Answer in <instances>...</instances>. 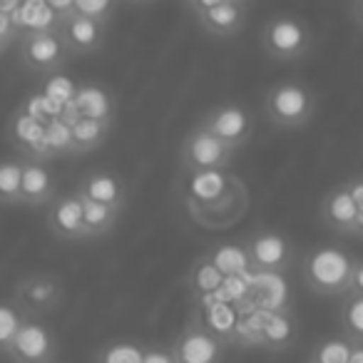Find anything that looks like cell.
<instances>
[{
  "instance_id": "cell-1",
  "label": "cell",
  "mask_w": 363,
  "mask_h": 363,
  "mask_svg": "<svg viewBox=\"0 0 363 363\" xmlns=\"http://www.w3.org/2000/svg\"><path fill=\"white\" fill-rule=\"evenodd\" d=\"M356 257L336 244H321L303 254L301 279L318 296H346L351 289Z\"/></svg>"
},
{
  "instance_id": "cell-2",
  "label": "cell",
  "mask_w": 363,
  "mask_h": 363,
  "mask_svg": "<svg viewBox=\"0 0 363 363\" xmlns=\"http://www.w3.org/2000/svg\"><path fill=\"white\" fill-rule=\"evenodd\" d=\"M318 97L306 82H274L264 95V115L277 130H301L313 120Z\"/></svg>"
},
{
  "instance_id": "cell-3",
  "label": "cell",
  "mask_w": 363,
  "mask_h": 363,
  "mask_svg": "<svg viewBox=\"0 0 363 363\" xmlns=\"http://www.w3.org/2000/svg\"><path fill=\"white\" fill-rule=\"evenodd\" d=\"M313 30L294 13H277L262 28V50L277 62H298L311 52Z\"/></svg>"
},
{
  "instance_id": "cell-4",
  "label": "cell",
  "mask_w": 363,
  "mask_h": 363,
  "mask_svg": "<svg viewBox=\"0 0 363 363\" xmlns=\"http://www.w3.org/2000/svg\"><path fill=\"white\" fill-rule=\"evenodd\" d=\"M182 8L207 35L219 40L237 38L247 28L252 13V3L247 0H187Z\"/></svg>"
},
{
  "instance_id": "cell-5",
  "label": "cell",
  "mask_w": 363,
  "mask_h": 363,
  "mask_svg": "<svg viewBox=\"0 0 363 363\" xmlns=\"http://www.w3.org/2000/svg\"><path fill=\"white\" fill-rule=\"evenodd\" d=\"M249 189L239 177H234L232 187L222 194L219 199L207 204H197V202H184L189 219H192L197 227L209 229V232H222L229 229L234 224H239L244 219V214L249 212Z\"/></svg>"
},
{
  "instance_id": "cell-6",
  "label": "cell",
  "mask_w": 363,
  "mask_h": 363,
  "mask_svg": "<svg viewBox=\"0 0 363 363\" xmlns=\"http://www.w3.org/2000/svg\"><path fill=\"white\" fill-rule=\"evenodd\" d=\"M234 155H237V152H234L232 147H227L222 140H217L212 132L204 130V127L197 122V125L187 132V137L182 140L179 167H182V172L229 169Z\"/></svg>"
},
{
  "instance_id": "cell-7",
  "label": "cell",
  "mask_w": 363,
  "mask_h": 363,
  "mask_svg": "<svg viewBox=\"0 0 363 363\" xmlns=\"http://www.w3.org/2000/svg\"><path fill=\"white\" fill-rule=\"evenodd\" d=\"M249 252L252 272L259 274H286L296 259L291 239L277 229H257L244 239Z\"/></svg>"
},
{
  "instance_id": "cell-8",
  "label": "cell",
  "mask_w": 363,
  "mask_h": 363,
  "mask_svg": "<svg viewBox=\"0 0 363 363\" xmlns=\"http://www.w3.org/2000/svg\"><path fill=\"white\" fill-rule=\"evenodd\" d=\"M13 301L21 306L26 316L40 318L45 313L55 311L65 301V286H62L60 277L50 272H33L18 281L16 298Z\"/></svg>"
},
{
  "instance_id": "cell-9",
  "label": "cell",
  "mask_w": 363,
  "mask_h": 363,
  "mask_svg": "<svg viewBox=\"0 0 363 363\" xmlns=\"http://www.w3.org/2000/svg\"><path fill=\"white\" fill-rule=\"evenodd\" d=\"M224 346L227 343L214 336L197 316L184 323L169 348L177 363H224Z\"/></svg>"
},
{
  "instance_id": "cell-10",
  "label": "cell",
  "mask_w": 363,
  "mask_h": 363,
  "mask_svg": "<svg viewBox=\"0 0 363 363\" xmlns=\"http://www.w3.org/2000/svg\"><path fill=\"white\" fill-rule=\"evenodd\" d=\"M6 358L11 363H55L57 338L48 323L40 318L26 316L21 331L16 333Z\"/></svg>"
},
{
  "instance_id": "cell-11",
  "label": "cell",
  "mask_w": 363,
  "mask_h": 363,
  "mask_svg": "<svg viewBox=\"0 0 363 363\" xmlns=\"http://www.w3.org/2000/svg\"><path fill=\"white\" fill-rule=\"evenodd\" d=\"M199 125L212 132L217 140H222L227 147H232L234 152L249 145L254 135L252 112L239 102H222V105L212 107L207 115H202Z\"/></svg>"
},
{
  "instance_id": "cell-12",
  "label": "cell",
  "mask_w": 363,
  "mask_h": 363,
  "mask_svg": "<svg viewBox=\"0 0 363 363\" xmlns=\"http://www.w3.org/2000/svg\"><path fill=\"white\" fill-rule=\"evenodd\" d=\"M18 48H21V65L33 75H50L62 70L70 60V52L57 30L23 35Z\"/></svg>"
},
{
  "instance_id": "cell-13",
  "label": "cell",
  "mask_w": 363,
  "mask_h": 363,
  "mask_svg": "<svg viewBox=\"0 0 363 363\" xmlns=\"http://www.w3.org/2000/svg\"><path fill=\"white\" fill-rule=\"evenodd\" d=\"M72 13L70 3H57V0H26L18 6L11 16L18 35H35V33H55L60 30L62 21Z\"/></svg>"
},
{
  "instance_id": "cell-14",
  "label": "cell",
  "mask_w": 363,
  "mask_h": 363,
  "mask_svg": "<svg viewBox=\"0 0 363 363\" xmlns=\"http://www.w3.org/2000/svg\"><path fill=\"white\" fill-rule=\"evenodd\" d=\"M48 229L57 242L77 244L87 242L85 217H82V199L77 192H62L48 207Z\"/></svg>"
},
{
  "instance_id": "cell-15",
  "label": "cell",
  "mask_w": 363,
  "mask_h": 363,
  "mask_svg": "<svg viewBox=\"0 0 363 363\" xmlns=\"http://www.w3.org/2000/svg\"><path fill=\"white\" fill-rule=\"evenodd\" d=\"M6 135L11 145L16 147L21 160L48 162V140H45V122L35 120L28 112L18 110L6 125Z\"/></svg>"
},
{
  "instance_id": "cell-16",
  "label": "cell",
  "mask_w": 363,
  "mask_h": 363,
  "mask_svg": "<svg viewBox=\"0 0 363 363\" xmlns=\"http://www.w3.org/2000/svg\"><path fill=\"white\" fill-rule=\"evenodd\" d=\"M80 197L90 199L102 207H110L115 212H122L127 204V182L117 172L110 169H90L80 177V184L75 189Z\"/></svg>"
},
{
  "instance_id": "cell-17",
  "label": "cell",
  "mask_w": 363,
  "mask_h": 363,
  "mask_svg": "<svg viewBox=\"0 0 363 363\" xmlns=\"http://www.w3.org/2000/svg\"><path fill=\"white\" fill-rule=\"evenodd\" d=\"M247 303L267 313L291 311V289H289L284 274H249Z\"/></svg>"
},
{
  "instance_id": "cell-18",
  "label": "cell",
  "mask_w": 363,
  "mask_h": 363,
  "mask_svg": "<svg viewBox=\"0 0 363 363\" xmlns=\"http://www.w3.org/2000/svg\"><path fill=\"white\" fill-rule=\"evenodd\" d=\"M77 117H90V120H102L115 125V102L112 95L100 85H77L62 110V120H77Z\"/></svg>"
},
{
  "instance_id": "cell-19",
  "label": "cell",
  "mask_w": 363,
  "mask_h": 363,
  "mask_svg": "<svg viewBox=\"0 0 363 363\" xmlns=\"http://www.w3.org/2000/svg\"><path fill=\"white\" fill-rule=\"evenodd\" d=\"M318 217L326 224L331 232L336 234H348V237H356L358 232V217H361V207H358L356 199L348 194V189L333 187L323 194L321 207H318Z\"/></svg>"
},
{
  "instance_id": "cell-20",
  "label": "cell",
  "mask_w": 363,
  "mask_h": 363,
  "mask_svg": "<svg viewBox=\"0 0 363 363\" xmlns=\"http://www.w3.org/2000/svg\"><path fill=\"white\" fill-rule=\"evenodd\" d=\"M57 197L55 177L48 162L23 160V184H21V207H50Z\"/></svg>"
},
{
  "instance_id": "cell-21",
  "label": "cell",
  "mask_w": 363,
  "mask_h": 363,
  "mask_svg": "<svg viewBox=\"0 0 363 363\" xmlns=\"http://www.w3.org/2000/svg\"><path fill=\"white\" fill-rule=\"evenodd\" d=\"M57 33H60L70 57L72 55H92V52L102 50L105 38H107V28H102L100 23L90 21V18L77 16V13H70V16L62 21V26Z\"/></svg>"
},
{
  "instance_id": "cell-22",
  "label": "cell",
  "mask_w": 363,
  "mask_h": 363,
  "mask_svg": "<svg viewBox=\"0 0 363 363\" xmlns=\"http://www.w3.org/2000/svg\"><path fill=\"white\" fill-rule=\"evenodd\" d=\"M184 202H197L207 204L219 199L229 187L237 174H232L229 169H217V172H184Z\"/></svg>"
},
{
  "instance_id": "cell-23",
  "label": "cell",
  "mask_w": 363,
  "mask_h": 363,
  "mask_svg": "<svg viewBox=\"0 0 363 363\" xmlns=\"http://www.w3.org/2000/svg\"><path fill=\"white\" fill-rule=\"evenodd\" d=\"M296 331L298 326L291 311L267 313L262 331H259V346L267 348V351H284L296 341Z\"/></svg>"
},
{
  "instance_id": "cell-24",
  "label": "cell",
  "mask_w": 363,
  "mask_h": 363,
  "mask_svg": "<svg viewBox=\"0 0 363 363\" xmlns=\"http://www.w3.org/2000/svg\"><path fill=\"white\" fill-rule=\"evenodd\" d=\"M207 257L224 279H242L252 274V262L244 242H222Z\"/></svg>"
},
{
  "instance_id": "cell-25",
  "label": "cell",
  "mask_w": 363,
  "mask_h": 363,
  "mask_svg": "<svg viewBox=\"0 0 363 363\" xmlns=\"http://www.w3.org/2000/svg\"><path fill=\"white\" fill-rule=\"evenodd\" d=\"M67 125H70L72 132V155H87V152L102 147L112 130V122L90 120V117H77V120H70Z\"/></svg>"
},
{
  "instance_id": "cell-26",
  "label": "cell",
  "mask_w": 363,
  "mask_h": 363,
  "mask_svg": "<svg viewBox=\"0 0 363 363\" xmlns=\"http://www.w3.org/2000/svg\"><path fill=\"white\" fill-rule=\"evenodd\" d=\"M224 284H227V279L217 272V267L209 262L207 254L199 257L187 274V286H189V291H192V296H197V298L214 296L217 291H222Z\"/></svg>"
},
{
  "instance_id": "cell-27",
  "label": "cell",
  "mask_w": 363,
  "mask_h": 363,
  "mask_svg": "<svg viewBox=\"0 0 363 363\" xmlns=\"http://www.w3.org/2000/svg\"><path fill=\"white\" fill-rule=\"evenodd\" d=\"M239 306H234L232 301H217L214 298L207 308V318L204 326L214 333L217 338H222L224 343L227 341H234V333H237V326H239Z\"/></svg>"
},
{
  "instance_id": "cell-28",
  "label": "cell",
  "mask_w": 363,
  "mask_h": 363,
  "mask_svg": "<svg viewBox=\"0 0 363 363\" xmlns=\"http://www.w3.org/2000/svg\"><path fill=\"white\" fill-rule=\"evenodd\" d=\"M23 160L3 157L0 160V207H21Z\"/></svg>"
},
{
  "instance_id": "cell-29",
  "label": "cell",
  "mask_w": 363,
  "mask_h": 363,
  "mask_svg": "<svg viewBox=\"0 0 363 363\" xmlns=\"http://www.w3.org/2000/svg\"><path fill=\"white\" fill-rule=\"evenodd\" d=\"M82 199V217H85V232H87V242L92 239H102L117 227L120 222V214L110 207H102V204H95L90 199L80 197Z\"/></svg>"
},
{
  "instance_id": "cell-30",
  "label": "cell",
  "mask_w": 363,
  "mask_h": 363,
  "mask_svg": "<svg viewBox=\"0 0 363 363\" xmlns=\"http://www.w3.org/2000/svg\"><path fill=\"white\" fill-rule=\"evenodd\" d=\"M338 318L343 336L351 343H363V296H351V294L343 296Z\"/></svg>"
},
{
  "instance_id": "cell-31",
  "label": "cell",
  "mask_w": 363,
  "mask_h": 363,
  "mask_svg": "<svg viewBox=\"0 0 363 363\" xmlns=\"http://www.w3.org/2000/svg\"><path fill=\"white\" fill-rule=\"evenodd\" d=\"M145 351L147 346L135 338H115L97 353V363H142Z\"/></svg>"
},
{
  "instance_id": "cell-32",
  "label": "cell",
  "mask_w": 363,
  "mask_h": 363,
  "mask_svg": "<svg viewBox=\"0 0 363 363\" xmlns=\"http://www.w3.org/2000/svg\"><path fill=\"white\" fill-rule=\"evenodd\" d=\"M353 351V343L348 341L346 336H331L318 341L316 346L311 348V356H308V363H348Z\"/></svg>"
},
{
  "instance_id": "cell-33",
  "label": "cell",
  "mask_w": 363,
  "mask_h": 363,
  "mask_svg": "<svg viewBox=\"0 0 363 363\" xmlns=\"http://www.w3.org/2000/svg\"><path fill=\"white\" fill-rule=\"evenodd\" d=\"M45 140H48V160L72 155V132L70 125L62 120V115L50 117L45 122Z\"/></svg>"
},
{
  "instance_id": "cell-34",
  "label": "cell",
  "mask_w": 363,
  "mask_h": 363,
  "mask_svg": "<svg viewBox=\"0 0 363 363\" xmlns=\"http://www.w3.org/2000/svg\"><path fill=\"white\" fill-rule=\"evenodd\" d=\"M23 321H26V313L21 311V306L16 301L0 298V356L8 353L16 333L21 331Z\"/></svg>"
},
{
  "instance_id": "cell-35",
  "label": "cell",
  "mask_w": 363,
  "mask_h": 363,
  "mask_svg": "<svg viewBox=\"0 0 363 363\" xmlns=\"http://www.w3.org/2000/svg\"><path fill=\"white\" fill-rule=\"evenodd\" d=\"M72 13L90 18V21L100 23L102 28H107L117 13V3H110V0H72Z\"/></svg>"
},
{
  "instance_id": "cell-36",
  "label": "cell",
  "mask_w": 363,
  "mask_h": 363,
  "mask_svg": "<svg viewBox=\"0 0 363 363\" xmlns=\"http://www.w3.org/2000/svg\"><path fill=\"white\" fill-rule=\"evenodd\" d=\"M16 43H21V35H18V30H16V26H13L11 16L0 13V55H6L8 48L16 45Z\"/></svg>"
},
{
  "instance_id": "cell-37",
  "label": "cell",
  "mask_w": 363,
  "mask_h": 363,
  "mask_svg": "<svg viewBox=\"0 0 363 363\" xmlns=\"http://www.w3.org/2000/svg\"><path fill=\"white\" fill-rule=\"evenodd\" d=\"M142 363H177V361H174V356H172V348H167V346H147Z\"/></svg>"
},
{
  "instance_id": "cell-38",
  "label": "cell",
  "mask_w": 363,
  "mask_h": 363,
  "mask_svg": "<svg viewBox=\"0 0 363 363\" xmlns=\"http://www.w3.org/2000/svg\"><path fill=\"white\" fill-rule=\"evenodd\" d=\"M351 296H363V259H356V267H353L351 277V289H348ZM346 294V296H348Z\"/></svg>"
},
{
  "instance_id": "cell-39",
  "label": "cell",
  "mask_w": 363,
  "mask_h": 363,
  "mask_svg": "<svg viewBox=\"0 0 363 363\" xmlns=\"http://www.w3.org/2000/svg\"><path fill=\"white\" fill-rule=\"evenodd\" d=\"M343 187L348 189V194H351L353 199L358 202V207H363V177H358V179H348Z\"/></svg>"
},
{
  "instance_id": "cell-40",
  "label": "cell",
  "mask_w": 363,
  "mask_h": 363,
  "mask_svg": "<svg viewBox=\"0 0 363 363\" xmlns=\"http://www.w3.org/2000/svg\"><path fill=\"white\" fill-rule=\"evenodd\" d=\"M348 16H351V21L363 30V0H356V3L348 6Z\"/></svg>"
},
{
  "instance_id": "cell-41",
  "label": "cell",
  "mask_w": 363,
  "mask_h": 363,
  "mask_svg": "<svg viewBox=\"0 0 363 363\" xmlns=\"http://www.w3.org/2000/svg\"><path fill=\"white\" fill-rule=\"evenodd\" d=\"M348 363H363V343H353V351Z\"/></svg>"
}]
</instances>
